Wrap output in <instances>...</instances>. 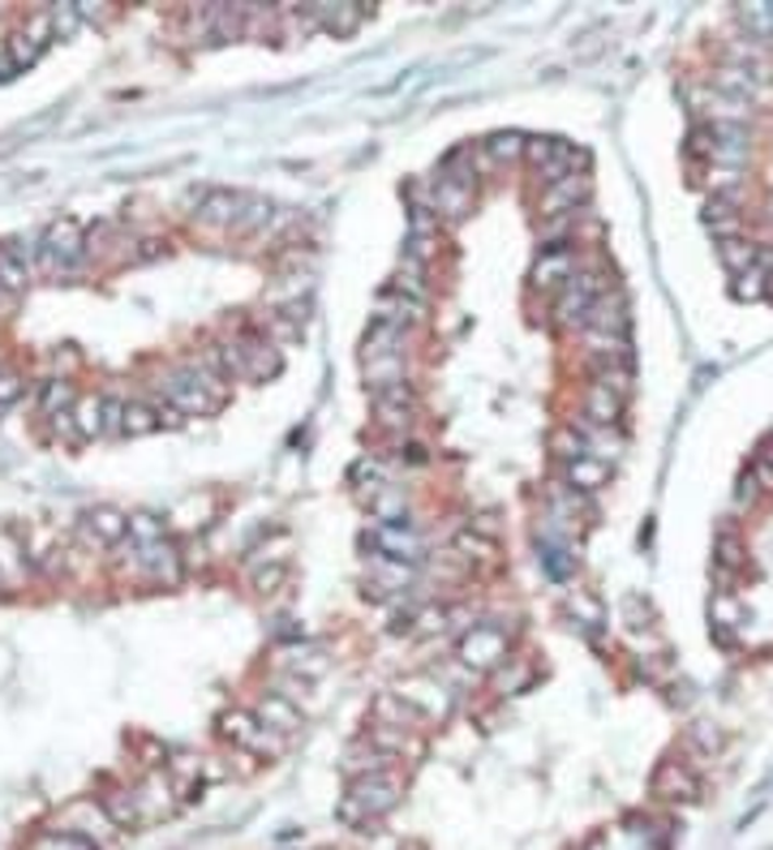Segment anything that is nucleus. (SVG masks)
<instances>
[{
	"mask_svg": "<svg viewBox=\"0 0 773 850\" xmlns=\"http://www.w3.org/2000/svg\"><path fill=\"white\" fill-rule=\"evenodd\" d=\"M155 391L164 396V404H172L181 417H207L228 400L224 378L212 374L207 365H177L168 374L155 378Z\"/></svg>",
	"mask_w": 773,
	"mask_h": 850,
	"instance_id": "f257e3e1",
	"label": "nucleus"
},
{
	"mask_svg": "<svg viewBox=\"0 0 773 850\" xmlns=\"http://www.w3.org/2000/svg\"><path fill=\"white\" fill-rule=\"evenodd\" d=\"M86 258V236L77 219H52L35 241V271L44 276H70Z\"/></svg>",
	"mask_w": 773,
	"mask_h": 850,
	"instance_id": "f03ea898",
	"label": "nucleus"
},
{
	"mask_svg": "<svg viewBox=\"0 0 773 850\" xmlns=\"http://www.w3.org/2000/svg\"><path fill=\"white\" fill-rule=\"evenodd\" d=\"M57 829H61V834H77V838H86V842H95V847H104V842L117 838L112 816H108L104 803H95V799H73L70 807L57 816Z\"/></svg>",
	"mask_w": 773,
	"mask_h": 850,
	"instance_id": "7ed1b4c3",
	"label": "nucleus"
},
{
	"mask_svg": "<svg viewBox=\"0 0 773 850\" xmlns=\"http://www.w3.org/2000/svg\"><path fill=\"white\" fill-rule=\"evenodd\" d=\"M524 159L533 163V172H538L546 185H555L559 177L576 172V163H584V155H580L571 142H563V138H529V146H524Z\"/></svg>",
	"mask_w": 773,
	"mask_h": 850,
	"instance_id": "20e7f679",
	"label": "nucleus"
},
{
	"mask_svg": "<svg viewBox=\"0 0 773 850\" xmlns=\"http://www.w3.org/2000/svg\"><path fill=\"white\" fill-rule=\"evenodd\" d=\"M219 730H224L232 743H241L245 752H258V756H276L283 748V734L267 730L258 717H250V713H241V708L224 713V717H219Z\"/></svg>",
	"mask_w": 773,
	"mask_h": 850,
	"instance_id": "39448f33",
	"label": "nucleus"
},
{
	"mask_svg": "<svg viewBox=\"0 0 773 850\" xmlns=\"http://www.w3.org/2000/svg\"><path fill=\"white\" fill-rule=\"evenodd\" d=\"M134 571L150 584H177L181 580V550L164 537V542H150V546H134Z\"/></svg>",
	"mask_w": 773,
	"mask_h": 850,
	"instance_id": "423d86ee",
	"label": "nucleus"
},
{
	"mask_svg": "<svg viewBox=\"0 0 773 850\" xmlns=\"http://www.w3.org/2000/svg\"><path fill=\"white\" fill-rule=\"evenodd\" d=\"M349 799L352 803H361V807L378 821V816H387V812L400 803V781L391 778L387 769H383V774H361V778L349 781Z\"/></svg>",
	"mask_w": 773,
	"mask_h": 850,
	"instance_id": "0eeeda50",
	"label": "nucleus"
},
{
	"mask_svg": "<svg viewBox=\"0 0 773 850\" xmlns=\"http://www.w3.org/2000/svg\"><path fill=\"white\" fill-rule=\"evenodd\" d=\"M57 35H52V22H48V9L44 13H35V17H26V26L22 31H13V35H4V48H9V57H13V65L17 70H26V65H35L39 61V52L52 44Z\"/></svg>",
	"mask_w": 773,
	"mask_h": 850,
	"instance_id": "6e6552de",
	"label": "nucleus"
},
{
	"mask_svg": "<svg viewBox=\"0 0 773 850\" xmlns=\"http://www.w3.org/2000/svg\"><path fill=\"white\" fill-rule=\"evenodd\" d=\"M130 537V515H121L117 507H90L82 515V542L95 546V550H108V546H121Z\"/></svg>",
	"mask_w": 773,
	"mask_h": 850,
	"instance_id": "1a4fd4ad",
	"label": "nucleus"
},
{
	"mask_svg": "<svg viewBox=\"0 0 773 850\" xmlns=\"http://www.w3.org/2000/svg\"><path fill=\"white\" fill-rule=\"evenodd\" d=\"M460 657H464V666H473V670H494L503 657H507V636L491 628V623H482V628H469L464 636H460Z\"/></svg>",
	"mask_w": 773,
	"mask_h": 850,
	"instance_id": "9d476101",
	"label": "nucleus"
},
{
	"mask_svg": "<svg viewBox=\"0 0 773 850\" xmlns=\"http://www.w3.org/2000/svg\"><path fill=\"white\" fill-rule=\"evenodd\" d=\"M589 203V177L584 172H567L555 185L542 190V219H555V215H576Z\"/></svg>",
	"mask_w": 773,
	"mask_h": 850,
	"instance_id": "9b49d317",
	"label": "nucleus"
},
{
	"mask_svg": "<svg viewBox=\"0 0 773 850\" xmlns=\"http://www.w3.org/2000/svg\"><path fill=\"white\" fill-rule=\"evenodd\" d=\"M653 794L666 803H692V799H701V781L684 761H662L653 774Z\"/></svg>",
	"mask_w": 773,
	"mask_h": 850,
	"instance_id": "f8f14e48",
	"label": "nucleus"
},
{
	"mask_svg": "<svg viewBox=\"0 0 773 850\" xmlns=\"http://www.w3.org/2000/svg\"><path fill=\"white\" fill-rule=\"evenodd\" d=\"M374 413H378L383 429L404 434L413 425V391H409V382H391V387L374 391Z\"/></svg>",
	"mask_w": 773,
	"mask_h": 850,
	"instance_id": "ddd939ff",
	"label": "nucleus"
},
{
	"mask_svg": "<svg viewBox=\"0 0 773 850\" xmlns=\"http://www.w3.org/2000/svg\"><path fill=\"white\" fill-rule=\"evenodd\" d=\"M237 349H241V361H245V378H271V374H280V349H276L271 336L245 331V336H237Z\"/></svg>",
	"mask_w": 773,
	"mask_h": 850,
	"instance_id": "4468645a",
	"label": "nucleus"
},
{
	"mask_svg": "<svg viewBox=\"0 0 773 850\" xmlns=\"http://www.w3.org/2000/svg\"><path fill=\"white\" fill-rule=\"evenodd\" d=\"M35 276V245L26 250L22 241L0 245V292H22Z\"/></svg>",
	"mask_w": 773,
	"mask_h": 850,
	"instance_id": "2eb2a0df",
	"label": "nucleus"
},
{
	"mask_svg": "<svg viewBox=\"0 0 773 850\" xmlns=\"http://www.w3.org/2000/svg\"><path fill=\"white\" fill-rule=\"evenodd\" d=\"M576 271H580L576 250H571V245H555V250H542V258H538V267H533V283H538V288H567Z\"/></svg>",
	"mask_w": 773,
	"mask_h": 850,
	"instance_id": "dca6fc26",
	"label": "nucleus"
},
{
	"mask_svg": "<svg viewBox=\"0 0 773 850\" xmlns=\"http://www.w3.org/2000/svg\"><path fill=\"white\" fill-rule=\"evenodd\" d=\"M245 207V194H232V190H203L198 194V219L212 223V228H237Z\"/></svg>",
	"mask_w": 773,
	"mask_h": 850,
	"instance_id": "f3484780",
	"label": "nucleus"
},
{
	"mask_svg": "<svg viewBox=\"0 0 773 850\" xmlns=\"http://www.w3.org/2000/svg\"><path fill=\"white\" fill-rule=\"evenodd\" d=\"M365 542L378 546L383 559H396V563H418V559H422V542H418L409 529H400V524H378Z\"/></svg>",
	"mask_w": 773,
	"mask_h": 850,
	"instance_id": "a211bd4d",
	"label": "nucleus"
},
{
	"mask_svg": "<svg viewBox=\"0 0 773 850\" xmlns=\"http://www.w3.org/2000/svg\"><path fill=\"white\" fill-rule=\"evenodd\" d=\"M584 331L628 340V336H624V331H628V301H624L619 292H606L602 301H593V309H589V327H584Z\"/></svg>",
	"mask_w": 773,
	"mask_h": 850,
	"instance_id": "6ab92c4d",
	"label": "nucleus"
},
{
	"mask_svg": "<svg viewBox=\"0 0 773 850\" xmlns=\"http://www.w3.org/2000/svg\"><path fill=\"white\" fill-rule=\"evenodd\" d=\"M404 705L413 708L418 717H443L451 701H447V692L438 688V683H430V679H409V683H400V692H396Z\"/></svg>",
	"mask_w": 773,
	"mask_h": 850,
	"instance_id": "aec40b11",
	"label": "nucleus"
},
{
	"mask_svg": "<svg viewBox=\"0 0 773 850\" xmlns=\"http://www.w3.org/2000/svg\"><path fill=\"white\" fill-rule=\"evenodd\" d=\"M26 563H31L26 542H22L13 529H0V588L22 584V580H26Z\"/></svg>",
	"mask_w": 773,
	"mask_h": 850,
	"instance_id": "412c9836",
	"label": "nucleus"
},
{
	"mask_svg": "<svg viewBox=\"0 0 773 850\" xmlns=\"http://www.w3.org/2000/svg\"><path fill=\"white\" fill-rule=\"evenodd\" d=\"M606 482H611V464L606 460H593V456H584V460H576V464L563 469V486H571L576 495H593Z\"/></svg>",
	"mask_w": 773,
	"mask_h": 850,
	"instance_id": "4be33fe9",
	"label": "nucleus"
},
{
	"mask_svg": "<svg viewBox=\"0 0 773 850\" xmlns=\"http://www.w3.org/2000/svg\"><path fill=\"white\" fill-rule=\"evenodd\" d=\"M310 22H318L331 35H352L365 22V4H314L310 9Z\"/></svg>",
	"mask_w": 773,
	"mask_h": 850,
	"instance_id": "5701e85b",
	"label": "nucleus"
},
{
	"mask_svg": "<svg viewBox=\"0 0 773 850\" xmlns=\"http://www.w3.org/2000/svg\"><path fill=\"white\" fill-rule=\"evenodd\" d=\"M584 417L593 425H602V429H611V425H619V417H624V400L615 391H606L602 382H593L584 391Z\"/></svg>",
	"mask_w": 773,
	"mask_h": 850,
	"instance_id": "b1692460",
	"label": "nucleus"
},
{
	"mask_svg": "<svg viewBox=\"0 0 773 850\" xmlns=\"http://www.w3.org/2000/svg\"><path fill=\"white\" fill-rule=\"evenodd\" d=\"M473 211V185H456V181H443L434 185V215L443 219H464Z\"/></svg>",
	"mask_w": 773,
	"mask_h": 850,
	"instance_id": "393cba45",
	"label": "nucleus"
},
{
	"mask_svg": "<svg viewBox=\"0 0 773 850\" xmlns=\"http://www.w3.org/2000/svg\"><path fill=\"white\" fill-rule=\"evenodd\" d=\"M258 721L267 726V730H276V734H292L297 726H301V713L297 705L288 701V696H263V705H258Z\"/></svg>",
	"mask_w": 773,
	"mask_h": 850,
	"instance_id": "a878e982",
	"label": "nucleus"
},
{
	"mask_svg": "<svg viewBox=\"0 0 773 850\" xmlns=\"http://www.w3.org/2000/svg\"><path fill=\"white\" fill-rule=\"evenodd\" d=\"M99 803H104V812L112 816V825H117V829H134V825L142 821L138 794H134V790H108Z\"/></svg>",
	"mask_w": 773,
	"mask_h": 850,
	"instance_id": "bb28decb",
	"label": "nucleus"
},
{
	"mask_svg": "<svg viewBox=\"0 0 773 850\" xmlns=\"http://www.w3.org/2000/svg\"><path fill=\"white\" fill-rule=\"evenodd\" d=\"M757 250H761V245H752V241H744V236H735V241H717V258H722V267H726L730 276L752 271V267H757Z\"/></svg>",
	"mask_w": 773,
	"mask_h": 850,
	"instance_id": "cd10ccee",
	"label": "nucleus"
},
{
	"mask_svg": "<svg viewBox=\"0 0 773 850\" xmlns=\"http://www.w3.org/2000/svg\"><path fill=\"white\" fill-rule=\"evenodd\" d=\"M370 511H374L383 524H400V529H409V507H404V495H400L396 486H383L378 495L370 498Z\"/></svg>",
	"mask_w": 773,
	"mask_h": 850,
	"instance_id": "c85d7f7f",
	"label": "nucleus"
},
{
	"mask_svg": "<svg viewBox=\"0 0 773 850\" xmlns=\"http://www.w3.org/2000/svg\"><path fill=\"white\" fill-rule=\"evenodd\" d=\"M73 425H77V438H95V434H108L104 429V396H86L73 404Z\"/></svg>",
	"mask_w": 773,
	"mask_h": 850,
	"instance_id": "c756f323",
	"label": "nucleus"
},
{
	"mask_svg": "<svg viewBox=\"0 0 773 850\" xmlns=\"http://www.w3.org/2000/svg\"><path fill=\"white\" fill-rule=\"evenodd\" d=\"M524 146H529V138H520V134H491L482 142V155H486V163H516V159H524Z\"/></svg>",
	"mask_w": 773,
	"mask_h": 850,
	"instance_id": "7c9ffc66",
	"label": "nucleus"
},
{
	"mask_svg": "<svg viewBox=\"0 0 773 850\" xmlns=\"http://www.w3.org/2000/svg\"><path fill=\"white\" fill-rule=\"evenodd\" d=\"M374 717H378L383 726H400V730H409L413 721H422V717H418L413 708L404 705V701H400L396 692H383V696L374 701Z\"/></svg>",
	"mask_w": 773,
	"mask_h": 850,
	"instance_id": "2f4dec72",
	"label": "nucleus"
},
{
	"mask_svg": "<svg viewBox=\"0 0 773 850\" xmlns=\"http://www.w3.org/2000/svg\"><path fill=\"white\" fill-rule=\"evenodd\" d=\"M159 425H164V417H159L155 404H142V400H130V404H125V425H121V434L138 438V434H150V429H159Z\"/></svg>",
	"mask_w": 773,
	"mask_h": 850,
	"instance_id": "473e14b6",
	"label": "nucleus"
},
{
	"mask_svg": "<svg viewBox=\"0 0 773 850\" xmlns=\"http://www.w3.org/2000/svg\"><path fill=\"white\" fill-rule=\"evenodd\" d=\"M271 215L276 207L267 203V198H245V207H241V219H237V228L232 232H267V223H271Z\"/></svg>",
	"mask_w": 773,
	"mask_h": 850,
	"instance_id": "72a5a7b5",
	"label": "nucleus"
},
{
	"mask_svg": "<svg viewBox=\"0 0 773 850\" xmlns=\"http://www.w3.org/2000/svg\"><path fill=\"white\" fill-rule=\"evenodd\" d=\"M44 413L48 417H61V413H73V404H77V391H73L70 382H61V378H52V382H44Z\"/></svg>",
	"mask_w": 773,
	"mask_h": 850,
	"instance_id": "f704fd0d",
	"label": "nucleus"
},
{
	"mask_svg": "<svg viewBox=\"0 0 773 850\" xmlns=\"http://www.w3.org/2000/svg\"><path fill=\"white\" fill-rule=\"evenodd\" d=\"M551 447H555V456H559L563 464H576V460L589 456V442H584V434H576V425L555 429V434H551Z\"/></svg>",
	"mask_w": 773,
	"mask_h": 850,
	"instance_id": "c9c22d12",
	"label": "nucleus"
},
{
	"mask_svg": "<svg viewBox=\"0 0 773 850\" xmlns=\"http://www.w3.org/2000/svg\"><path fill=\"white\" fill-rule=\"evenodd\" d=\"M713 555H717V567H722V571H739V567L748 563V555H744V542H739L735 533H717V546H713Z\"/></svg>",
	"mask_w": 773,
	"mask_h": 850,
	"instance_id": "e433bc0d",
	"label": "nucleus"
},
{
	"mask_svg": "<svg viewBox=\"0 0 773 850\" xmlns=\"http://www.w3.org/2000/svg\"><path fill=\"white\" fill-rule=\"evenodd\" d=\"M370 743L378 748V752H404L409 748V730H400V726H383V721H374L370 726Z\"/></svg>",
	"mask_w": 773,
	"mask_h": 850,
	"instance_id": "4c0bfd02",
	"label": "nucleus"
},
{
	"mask_svg": "<svg viewBox=\"0 0 773 850\" xmlns=\"http://www.w3.org/2000/svg\"><path fill=\"white\" fill-rule=\"evenodd\" d=\"M456 555H464V559H478V563H486V559H494L498 555V546H494L491 537H482V533H460L456 537Z\"/></svg>",
	"mask_w": 773,
	"mask_h": 850,
	"instance_id": "58836bf2",
	"label": "nucleus"
},
{
	"mask_svg": "<svg viewBox=\"0 0 773 850\" xmlns=\"http://www.w3.org/2000/svg\"><path fill=\"white\" fill-rule=\"evenodd\" d=\"M597 382L606 391H615L619 400H628V391H632V365H597Z\"/></svg>",
	"mask_w": 773,
	"mask_h": 850,
	"instance_id": "ea45409f",
	"label": "nucleus"
},
{
	"mask_svg": "<svg viewBox=\"0 0 773 850\" xmlns=\"http://www.w3.org/2000/svg\"><path fill=\"white\" fill-rule=\"evenodd\" d=\"M130 542L134 546H150V542H164V520H155V515H130Z\"/></svg>",
	"mask_w": 773,
	"mask_h": 850,
	"instance_id": "a19ab883",
	"label": "nucleus"
},
{
	"mask_svg": "<svg viewBox=\"0 0 773 850\" xmlns=\"http://www.w3.org/2000/svg\"><path fill=\"white\" fill-rule=\"evenodd\" d=\"M48 22H52V35L57 39H70L73 31L82 26V13H77V4H52L48 9Z\"/></svg>",
	"mask_w": 773,
	"mask_h": 850,
	"instance_id": "79ce46f5",
	"label": "nucleus"
},
{
	"mask_svg": "<svg viewBox=\"0 0 773 850\" xmlns=\"http://www.w3.org/2000/svg\"><path fill=\"white\" fill-rule=\"evenodd\" d=\"M739 17H744L748 35H757V39L773 35V4H748V9H739Z\"/></svg>",
	"mask_w": 773,
	"mask_h": 850,
	"instance_id": "37998d69",
	"label": "nucleus"
},
{
	"mask_svg": "<svg viewBox=\"0 0 773 850\" xmlns=\"http://www.w3.org/2000/svg\"><path fill=\"white\" fill-rule=\"evenodd\" d=\"M35 850H99L95 842H86V838H77V834H61V829H48Z\"/></svg>",
	"mask_w": 773,
	"mask_h": 850,
	"instance_id": "c03bdc74",
	"label": "nucleus"
},
{
	"mask_svg": "<svg viewBox=\"0 0 773 850\" xmlns=\"http://www.w3.org/2000/svg\"><path fill=\"white\" fill-rule=\"evenodd\" d=\"M765 280H770V276H765L761 267H752V271L735 276V296H739V301H757V296L765 292Z\"/></svg>",
	"mask_w": 773,
	"mask_h": 850,
	"instance_id": "a18cd8bd",
	"label": "nucleus"
},
{
	"mask_svg": "<svg viewBox=\"0 0 773 850\" xmlns=\"http://www.w3.org/2000/svg\"><path fill=\"white\" fill-rule=\"evenodd\" d=\"M336 816H340L345 825H374V816H370V812H365L361 803H352L349 794L340 799V807H336Z\"/></svg>",
	"mask_w": 773,
	"mask_h": 850,
	"instance_id": "49530a36",
	"label": "nucleus"
},
{
	"mask_svg": "<svg viewBox=\"0 0 773 850\" xmlns=\"http://www.w3.org/2000/svg\"><path fill=\"white\" fill-rule=\"evenodd\" d=\"M688 150H692V155H709V159H713V125H697V130L688 134Z\"/></svg>",
	"mask_w": 773,
	"mask_h": 850,
	"instance_id": "de8ad7c7",
	"label": "nucleus"
},
{
	"mask_svg": "<svg viewBox=\"0 0 773 850\" xmlns=\"http://www.w3.org/2000/svg\"><path fill=\"white\" fill-rule=\"evenodd\" d=\"M17 396H22V378L17 374H0V413L9 404H17Z\"/></svg>",
	"mask_w": 773,
	"mask_h": 850,
	"instance_id": "09e8293b",
	"label": "nucleus"
},
{
	"mask_svg": "<svg viewBox=\"0 0 773 850\" xmlns=\"http://www.w3.org/2000/svg\"><path fill=\"white\" fill-rule=\"evenodd\" d=\"M748 473L757 477V486H761L765 495H773V464L761 456V451H757V460H752V469H748Z\"/></svg>",
	"mask_w": 773,
	"mask_h": 850,
	"instance_id": "8fccbe9b",
	"label": "nucleus"
},
{
	"mask_svg": "<svg viewBox=\"0 0 773 850\" xmlns=\"http://www.w3.org/2000/svg\"><path fill=\"white\" fill-rule=\"evenodd\" d=\"M761 495H765V490L757 486V477H752V473H744V477H739V502H748V507H752Z\"/></svg>",
	"mask_w": 773,
	"mask_h": 850,
	"instance_id": "3c124183",
	"label": "nucleus"
},
{
	"mask_svg": "<svg viewBox=\"0 0 773 850\" xmlns=\"http://www.w3.org/2000/svg\"><path fill=\"white\" fill-rule=\"evenodd\" d=\"M283 580V567H271V571H258L254 575V584H258V593H276V584Z\"/></svg>",
	"mask_w": 773,
	"mask_h": 850,
	"instance_id": "603ef678",
	"label": "nucleus"
},
{
	"mask_svg": "<svg viewBox=\"0 0 773 850\" xmlns=\"http://www.w3.org/2000/svg\"><path fill=\"white\" fill-rule=\"evenodd\" d=\"M198 769H203V765H194V756H177V761H172V774H177V778H185V781L198 778Z\"/></svg>",
	"mask_w": 773,
	"mask_h": 850,
	"instance_id": "864d4df0",
	"label": "nucleus"
}]
</instances>
